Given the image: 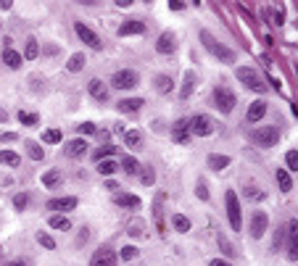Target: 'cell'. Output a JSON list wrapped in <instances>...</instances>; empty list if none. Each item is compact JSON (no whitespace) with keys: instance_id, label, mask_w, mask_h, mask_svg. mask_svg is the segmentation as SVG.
Segmentation results:
<instances>
[{"instance_id":"1","label":"cell","mask_w":298,"mask_h":266,"mask_svg":"<svg viewBox=\"0 0 298 266\" xmlns=\"http://www.w3.org/2000/svg\"><path fill=\"white\" fill-rule=\"evenodd\" d=\"M200 42H203V48L209 50L214 58H219L222 63H235V53H232V48L222 45L217 37H211V32H206V29L200 32Z\"/></svg>"},{"instance_id":"2","label":"cell","mask_w":298,"mask_h":266,"mask_svg":"<svg viewBox=\"0 0 298 266\" xmlns=\"http://www.w3.org/2000/svg\"><path fill=\"white\" fill-rule=\"evenodd\" d=\"M224 203H227V219H230L232 232H240V227H243V211H240V200H238L235 190L224 192Z\"/></svg>"},{"instance_id":"3","label":"cell","mask_w":298,"mask_h":266,"mask_svg":"<svg viewBox=\"0 0 298 266\" xmlns=\"http://www.w3.org/2000/svg\"><path fill=\"white\" fill-rule=\"evenodd\" d=\"M238 82L243 84V87H248V90H254V93H267V84H264V79L258 76V71H254V69H248V66H240L238 69Z\"/></svg>"},{"instance_id":"4","label":"cell","mask_w":298,"mask_h":266,"mask_svg":"<svg viewBox=\"0 0 298 266\" xmlns=\"http://www.w3.org/2000/svg\"><path fill=\"white\" fill-rule=\"evenodd\" d=\"M235 103H238V98H235V93H232L230 87H224V84L214 87V106H217L222 114H232Z\"/></svg>"},{"instance_id":"5","label":"cell","mask_w":298,"mask_h":266,"mask_svg":"<svg viewBox=\"0 0 298 266\" xmlns=\"http://www.w3.org/2000/svg\"><path fill=\"white\" fill-rule=\"evenodd\" d=\"M251 140H254L258 148H275V142L280 140V129L277 127H256L254 132H251Z\"/></svg>"},{"instance_id":"6","label":"cell","mask_w":298,"mask_h":266,"mask_svg":"<svg viewBox=\"0 0 298 266\" xmlns=\"http://www.w3.org/2000/svg\"><path fill=\"white\" fill-rule=\"evenodd\" d=\"M138 82H140V76H138L135 69H119L111 76V87L114 90H132V87H138Z\"/></svg>"},{"instance_id":"7","label":"cell","mask_w":298,"mask_h":266,"mask_svg":"<svg viewBox=\"0 0 298 266\" xmlns=\"http://www.w3.org/2000/svg\"><path fill=\"white\" fill-rule=\"evenodd\" d=\"M74 32H77V37H79V40L87 45V48H93V50H103V40H100L98 35H95L93 29L87 27V24L77 21V24H74Z\"/></svg>"},{"instance_id":"8","label":"cell","mask_w":298,"mask_h":266,"mask_svg":"<svg viewBox=\"0 0 298 266\" xmlns=\"http://www.w3.org/2000/svg\"><path fill=\"white\" fill-rule=\"evenodd\" d=\"M187 127H190V134H198V137H209V134L214 132V121L206 114L193 116V119L187 121Z\"/></svg>"},{"instance_id":"9","label":"cell","mask_w":298,"mask_h":266,"mask_svg":"<svg viewBox=\"0 0 298 266\" xmlns=\"http://www.w3.org/2000/svg\"><path fill=\"white\" fill-rule=\"evenodd\" d=\"M267 227H269V216L264 211H254V213H251V237H254V240L264 237Z\"/></svg>"},{"instance_id":"10","label":"cell","mask_w":298,"mask_h":266,"mask_svg":"<svg viewBox=\"0 0 298 266\" xmlns=\"http://www.w3.org/2000/svg\"><path fill=\"white\" fill-rule=\"evenodd\" d=\"M90 266H116V253L111 248H98L93 253V258H90Z\"/></svg>"},{"instance_id":"11","label":"cell","mask_w":298,"mask_h":266,"mask_svg":"<svg viewBox=\"0 0 298 266\" xmlns=\"http://www.w3.org/2000/svg\"><path fill=\"white\" fill-rule=\"evenodd\" d=\"M285 235H288V258H290V261H296V258H298V222H296V219L285 227Z\"/></svg>"},{"instance_id":"12","label":"cell","mask_w":298,"mask_h":266,"mask_svg":"<svg viewBox=\"0 0 298 266\" xmlns=\"http://www.w3.org/2000/svg\"><path fill=\"white\" fill-rule=\"evenodd\" d=\"M156 50L161 56H172L174 50H177V37H174V32H161V37L156 40Z\"/></svg>"},{"instance_id":"13","label":"cell","mask_w":298,"mask_h":266,"mask_svg":"<svg viewBox=\"0 0 298 266\" xmlns=\"http://www.w3.org/2000/svg\"><path fill=\"white\" fill-rule=\"evenodd\" d=\"M45 209L48 211H74L77 209V198H50L48 203H45Z\"/></svg>"},{"instance_id":"14","label":"cell","mask_w":298,"mask_h":266,"mask_svg":"<svg viewBox=\"0 0 298 266\" xmlns=\"http://www.w3.org/2000/svg\"><path fill=\"white\" fill-rule=\"evenodd\" d=\"M85 153H87V142H85V140L63 142V155H66V158H82Z\"/></svg>"},{"instance_id":"15","label":"cell","mask_w":298,"mask_h":266,"mask_svg":"<svg viewBox=\"0 0 298 266\" xmlns=\"http://www.w3.org/2000/svg\"><path fill=\"white\" fill-rule=\"evenodd\" d=\"M142 32H145V21H140V19H129V21H124L119 27L116 35H119V37H129V35H142Z\"/></svg>"},{"instance_id":"16","label":"cell","mask_w":298,"mask_h":266,"mask_svg":"<svg viewBox=\"0 0 298 266\" xmlns=\"http://www.w3.org/2000/svg\"><path fill=\"white\" fill-rule=\"evenodd\" d=\"M172 140H174V142H179V145L190 142V127H187V119H179L177 124L172 127Z\"/></svg>"},{"instance_id":"17","label":"cell","mask_w":298,"mask_h":266,"mask_svg":"<svg viewBox=\"0 0 298 266\" xmlns=\"http://www.w3.org/2000/svg\"><path fill=\"white\" fill-rule=\"evenodd\" d=\"M87 93L93 95L98 103H106V100H108V87H106V82H100V79H90Z\"/></svg>"},{"instance_id":"18","label":"cell","mask_w":298,"mask_h":266,"mask_svg":"<svg viewBox=\"0 0 298 266\" xmlns=\"http://www.w3.org/2000/svg\"><path fill=\"white\" fill-rule=\"evenodd\" d=\"M164 200H166L164 192H159L156 200H153V219H156L159 232H164V229H166V224H164Z\"/></svg>"},{"instance_id":"19","label":"cell","mask_w":298,"mask_h":266,"mask_svg":"<svg viewBox=\"0 0 298 266\" xmlns=\"http://www.w3.org/2000/svg\"><path fill=\"white\" fill-rule=\"evenodd\" d=\"M142 106H145V100H142V98H124V100L116 103V108H119L121 114H138Z\"/></svg>"},{"instance_id":"20","label":"cell","mask_w":298,"mask_h":266,"mask_svg":"<svg viewBox=\"0 0 298 266\" xmlns=\"http://www.w3.org/2000/svg\"><path fill=\"white\" fill-rule=\"evenodd\" d=\"M245 116H248V121H258V119H264V116H267V103H264V100H256L254 106L248 108V114H245Z\"/></svg>"},{"instance_id":"21","label":"cell","mask_w":298,"mask_h":266,"mask_svg":"<svg viewBox=\"0 0 298 266\" xmlns=\"http://www.w3.org/2000/svg\"><path fill=\"white\" fill-rule=\"evenodd\" d=\"M114 203L121 206V209H132V211L140 209V198H138V195H116Z\"/></svg>"},{"instance_id":"22","label":"cell","mask_w":298,"mask_h":266,"mask_svg":"<svg viewBox=\"0 0 298 266\" xmlns=\"http://www.w3.org/2000/svg\"><path fill=\"white\" fill-rule=\"evenodd\" d=\"M3 63L8 69H19V66H21V56H19L14 48H5L3 50Z\"/></svg>"},{"instance_id":"23","label":"cell","mask_w":298,"mask_h":266,"mask_svg":"<svg viewBox=\"0 0 298 266\" xmlns=\"http://www.w3.org/2000/svg\"><path fill=\"white\" fill-rule=\"evenodd\" d=\"M61 171H58V169H50V171H45L42 174V185L45 187H50V190H53V187H58V185H61Z\"/></svg>"},{"instance_id":"24","label":"cell","mask_w":298,"mask_h":266,"mask_svg":"<svg viewBox=\"0 0 298 266\" xmlns=\"http://www.w3.org/2000/svg\"><path fill=\"white\" fill-rule=\"evenodd\" d=\"M196 90V74H190V71H185V82H182V90H179V98H190V93Z\"/></svg>"},{"instance_id":"25","label":"cell","mask_w":298,"mask_h":266,"mask_svg":"<svg viewBox=\"0 0 298 266\" xmlns=\"http://www.w3.org/2000/svg\"><path fill=\"white\" fill-rule=\"evenodd\" d=\"M172 87H174L172 76H166V74H159V76H156V93L166 95V93H172Z\"/></svg>"},{"instance_id":"26","label":"cell","mask_w":298,"mask_h":266,"mask_svg":"<svg viewBox=\"0 0 298 266\" xmlns=\"http://www.w3.org/2000/svg\"><path fill=\"white\" fill-rule=\"evenodd\" d=\"M209 166L214 169V171H222V169L230 166V158H227V155H217V153H211V155H209Z\"/></svg>"},{"instance_id":"27","label":"cell","mask_w":298,"mask_h":266,"mask_svg":"<svg viewBox=\"0 0 298 266\" xmlns=\"http://www.w3.org/2000/svg\"><path fill=\"white\" fill-rule=\"evenodd\" d=\"M124 142H127V148H140L142 145V132L140 129H129V132H124Z\"/></svg>"},{"instance_id":"28","label":"cell","mask_w":298,"mask_h":266,"mask_svg":"<svg viewBox=\"0 0 298 266\" xmlns=\"http://www.w3.org/2000/svg\"><path fill=\"white\" fill-rule=\"evenodd\" d=\"M98 171L103 174V177H111V174H116V171H119V164H116V161H111V158H106V161H98Z\"/></svg>"},{"instance_id":"29","label":"cell","mask_w":298,"mask_h":266,"mask_svg":"<svg viewBox=\"0 0 298 266\" xmlns=\"http://www.w3.org/2000/svg\"><path fill=\"white\" fill-rule=\"evenodd\" d=\"M121 171H127V174H138V171H140L138 158H135V155H124V158H121Z\"/></svg>"},{"instance_id":"30","label":"cell","mask_w":298,"mask_h":266,"mask_svg":"<svg viewBox=\"0 0 298 266\" xmlns=\"http://www.w3.org/2000/svg\"><path fill=\"white\" fill-rule=\"evenodd\" d=\"M277 185H280L282 192H290L293 190V182H290V174L285 169H277Z\"/></svg>"},{"instance_id":"31","label":"cell","mask_w":298,"mask_h":266,"mask_svg":"<svg viewBox=\"0 0 298 266\" xmlns=\"http://www.w3.org/2000/svg\"><path fill=\"white\" fill-rule=\"evenodd\" d=\"M82 66H85V53H74V56L69 58V63H66V69L71 71V74L82 71Z\"/></svg>"},{"instance_id":"32","label":"cell","mask_w":298,"mask_h":266,"mask_svg":"<svg viewBox=\"0 0 298 266\" xmlns=\"http://www.w3.org/2000/svg\"><path fill=\"white\" fill-rule=\"evenodd\" d=\"M172 224H174V229H177V232H190V219L182 216V213H174Z\"/></svg>"},{"instance_id":"33","label":"cell","mask_w":298,"mask_h":266,"mask_svg":"<svg viewBox=\"0 0 298 266\" xmlns=\"http://www.w3.org/2000/svg\"><path fill=\"white\" fill-rule=\"evenodd\" d=\"M37 56H40V45H37L35 37H29V40H27V50H24V58H27V61H35Z\"/></svg>"},{"instance_id":"34","label":"cell","mask_w":298,"mask_h":266,"mask_svg":"<svg viewBox=\"0 0 298 266\" xmlns=\"http://www.w3.org/2000/svg\"><path fill=\"white\" fill-rule=\"evenodd\" d=\"M50 227H53V229H63V232H66V229H71V222L66 216H58V213H56V216H50Z\"/></svg>"},{"instance_id":"35","label":"cell","mask_w":298,"mask_h":266,"mask_svg":"<svg viewBox=\"0 0 298 266\" xmlns=\"http://www.w3.org/2000/svg\"><path fill=\"white\" fill-rule=\"evenodd\" d=\"M0 164H8V166H19V164H21V158H19L16 153H11V151H0Z\"/></svg>"},{"instance_id":"36","label":"cell","mask_w":298,"mask_h":266,"mask_svg":"<svg viewBox=\"0 0 298 266\" xmlns=\"http://www.w3.org/2000/svg\"><path fill=\"white\" fill-rule=\"evenodd\" d=\"M27 153H29V158H35V161H42V155H45V151L40 145H37V142H27Z\"/></svg>"},{"instance_id":"37","label":"cell","mask_w":298,"mask_h":266,"mask_svg":"<svg viewBox=\"0 0 298 266\" xmlns=\"http://www.w3.org/2000/svg\"><path fill=\"white\" fill-rule=\"evenodd\" d=\"M37 243L42 245V248H48V250H53L56 248V240L48 235V232H37Z\"/></svg>"},{"instance_id":"38","label":"cell","mask_w":298,"mask_h":266,"mask_svg":"<svg viewBox=\"0 0 298 266\" xmlns=\"http://www.w3.org/2000/svg\"><path fill=\"white\" fill-rule=\"evenodd\" d=\"M138 253H140V250L135 248V245H124V248L119 250V256L124 258V261H135V258H138Z\"/></svg>"},{"instance_id":"39","label":"cell","mask_w":298,"mask_h":266,"mask_svg":"<svg viewBox=\"0 0 298 266\" xmlns=\"http://www.w3.org/2000/svg\"><path fill=\"white\" fill-rule=\"evenodd\" d=\"M42 140L48 142V145H56V142H61V129H48V132L42 134Z\"/></svg>"},{"instance_id":"40","label":"cell","mask_w":298,"mask_h":266,"mask_svg":"<svg viewBox=\"0 0 298 266\" xmlns=\"http://www.w3.org/2000/svg\"><path fill=\"white\" fill-rule=\"evenodd\" d=\"M285 164H288V169L298 171V151H288V153H285Z\"/></svg>"},{"instance_id":"41","label":"cell","mask_w":298,"mask_h":266,"mask_svg":"<svg viewBox=\"0 0 298 266\" xmlns=\"http://www.w3.org/2000/svg\"><path fill=\"white\" fill-rule=\"evenodd\" d=\"M142 227H145V224H142L140 219L129 222V235H132V237H142V235H145V232H142Z\"/></svg>"},{"instance_id":"42","label":"cell","mask_w":298,"mask_h":266,"mask_svg":"<svg viewBox=\"0 0 298 266\" xmlns=\"http://www.w3.org/2000/svg\"><path fill=\"white\" fill-rule=\"evenodd\" d=\"M19 121L27 127H35L37 124V114H27V111H19Z\"/></svg>"},{"instance_id":"43","label":"cell","mask_w":298,"mask_h":266,"mask_svg":"<svg viewBox=\"0 0 298 266\" xmlns=\"http://www.w3.org/2000/svg\"><path fill=\"white\" fill-rule=\"evenodd\" d=\"M140 182H142V185H153V182H156V171H153V169L148 166L145 171L140 174Z\"/></svg>"},{"instance_id":"44","label":"cell","mask_w":298,"mask_h":266,"mask_svg":"<svg viewBox=\"0 0 298 266\" xmlns=\"http://www.w3.org/2000/svg\"><path fill=\"white\" fill-rule=\"evenodd\" d=\"M77 132H79V134H95L98 129H95L93 121H85V124H79V127H77Z\"/></svg>"},{"instance_id":"45","label":"cell","mask_w":298,"mask_h":266,"mask_svg":"<svg viewBox=\"0 0 298 266\" xmlns=\"http://www.w3.org/2000/svg\"><path fill=\"white\" fill-rule=\"evenodd\" d=\"M114 153H116V148H114V145H106V148H100V151L95 153V158L103 161V158H108V155H114Z\"/></svg>"},{"instance_id":"46","label":"cell","mask_w":298,"mask_h":266,"mask_svg":"<svg viewBox=\"0 0 298 266\" xmlns=\"http://www.w3.org/2000/svg\"><path fill=\"white\" fill-rule=\"evenodd\" d=\"M196 195H198L200 200H209V190H206V182H203V179H198V187H196Z\"/></svg>"},{"instance_id":"47","label":"cell","mask_w":298,"mask_h":266,"mask_svg":"<svg viewBox=\"0 0 298 266\" xmlns=\"http://www.w3.org/2000/svg\"><path fill=\"white\" fill-rule=\"evenodd\" d=\"M217 240H219V248H222L224 253H227V256H232V253H235V250H232V245L227 243V237H224V235H217Z\"/></svg>"},{"instance_id":"48","label":"cell","mask_w":298,"mask_h":266,"mask_svg":"<svg viewBox=\"0 0 298 266\" xmlns=\"http://www.w3.org/2000/svg\"><path fill=\"white\" fill-rule=\"evenodd\" d=\"M27 203H29V198L24 195V192H21V195H16V198H14V206H16L19 211H24V209H27Z\"/></svg>"},{"instance_id":"49","label":"cell","mask_w":298,"mask_h":266,"mask_svg":"<svg viewBox=\"0 0 298 266\" xmlns=\"http://www.w3.org/2000/svg\"><path fill=\"white\" fill-rule=\"evenodd\" d=\"M245 195H248L251 200H261L264 192H261V190H254V187H248V190H245Z\"/></svg>"},{"instance_id":"50","label":"cell","mask_w":298,"mask_h":266,"mask_svg":"<svg viewBox=\"0 0 298 266\" xmlns=\"http://www.w3.org/2000/svg\"><path fill=\"white\" fill-rule=\"evenodd\" d=\"M5 266H32V261H29V258H16V261H11Z\"/></svg>"},{"instance_id":"51","label":"cell","mask_w":298,"mask_h":266,"mask_svg":"<svg viewBox=\"0 0 298 266\" xmlns=\"http://www.w3.org/2000/svg\"><path fill=\"white\" fill-rule=\"evenodd\" d=\"M169 8H172V11H182L185 3H179V0H169Z\"/></svg>"},{"instance_id":"52","label":"cell","mask_w":298,"mask_h":266,"mask_svg":"<svg viewBox=\"0 0 298 266\" xmlns=\"http://www.w3.org/2000/svg\"><path fill=\"white\" fill-rule=\"evenodd\" d=\"M209 266H230L227 261H222V258H211V264Z\"/></svg>"},{"instance_id":"53","label":"cell","mask_w":298,"mask_h":266,"mask_svg":"<svg viewBox=\"0 0 298 266\" xmlns=\"http://www.w3.org/2000/svg\"><path fill=\"white\" fill-rule=\"evenodd\" d=\"M116 5H119V8H129V5H132V0H116Z\"/></svg>"},{"instance_id":"54","label":"cell","mask_w":298,"mask_h":266,"mask_svg":"<svg viewBox=\"0 0 298 266\" xmlns=\"http://www.w3.org/2000/svg\"><path fill=\"white\" fill-rule=\"evenodd\" d=\"M5 121H8V114H5L3 108H0V124H5Z\"/></svg>"}]
</instances>
